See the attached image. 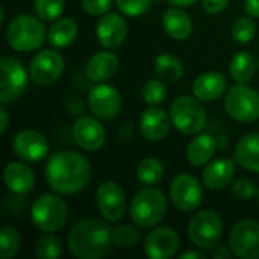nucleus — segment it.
Returning a JSON list of instances; mask_svg holds the SVG:
<instances>
[{
    "label": "nucleus",
    "mask_w": 259,
    "mask_h": 259,
    "mask_svg": "<svg viewBox=\"0 0 259 259\" xmlns=\"http://www.w3.org/2000/svg\"><path fill=\"white\" fill-rule=\"evenodd\" d=\"M91 179V165L88 159L73 150L53 153L46 164V181L53 193L61 196L82 191Z\"/></svg>",
    "instance_id": "nucleus-1"
},
{
    "label": "nucleus",
    "mask_w": 259,
    "mask_h": 259,
    "mask_svg": "<svg viewBox=\"0 0 259 259\" xmlns=\"http://www.w3.org/2000/svg\"><path fill=\"white\" fill-rule=\"evenodd\" d=\"M73 256L79 259L105 258L112 249V229L106 220L82 219L73 225L67 235Z\"/></svg>",
    "instance_id": "nucleus-2"
},
{
    "label": "nucleus",
    "mask_w": 259,
    "mask_h": 259,
    "mask_svg": "<svg viewBox=\"0 0 259 259\" xmlns=\"http://www.w3.org/2000/svg\"><path fill=\"white\" fill-rule=\"evenodd\" d=\"M168 200L165 194L150 185L141 188L132 199L129 206V215L138 228H153L167 214Z\"/></svg>",
    "instance_id": "nucleus-3"
},
{
    "label": "nucleus",
    "mask_w": 259,
    "mask_h": 259,
    "mask_svg": "<svg viewBox=\"0 0 259 259\" xmlns=\"http://www.w3.org/2000/svg\"><path fill=\"white\" fill-rule=\"evenodd\" d=\"M47 39V30L38 15H17L6 29V41L17 52H33Z\"/></svg>",
    "instance_id": "nucleus-4"
},
{
    "label": "nucleus",
    "mask_w": 259,
    "mask_h": 259,
    "mask_svg": "<svg viewBox=\"0 0 259 259\" xmlns=\"http://www.w3.org/2000/svg\"><path fill=\"white\" fill-rule=\"evenodd\" d=\"M30 219L36 229L47 234H55L65 226L68 219V206L64 199H61V194L46 193L36 197L32 203Z\"/></svg>",
    "instance_id": "nucleus-5"
},
{
    "label": "nucleus",
    "mask_w": 259,
    "mask_h": 259,
    "mask_svg": "<svg viewBox=\"0 0 259 259\" xmlns=\"http://www.w3.org/2000/svg\"><path fill=\"white\" fill-rule=\"evenodd\" d=\"M171 123L184 135H196L206 126V111L194 96L178 97L170 108Z\"/></svg>",
    "instance_id": "nucleus-6"
},
{
    "label": "nucleus",
    "mask_w": 259,
    "mask_h": 259,
    "mask_svg": "<svg viewBox=\"0 0 259 259\" xmlns=\"http://www.w3.org/2000/svg\"><path fill=\"white\" fill-rule=\"evenodd\" d=\"M223 235L222 217L212 209H203L193 215L188 225V238L200 250H211L219 246Z\"/></svg>",
    "instance_id": "nucleus-7"
},
{
    "label": "nucleus",
    "mask_w": 259,
    "mask_h": 259,
    "mask_svg": "<svg viewBox=\"0 0 259 259\" xmlns=\"http://www.w3.org/2000/svg\"><path fill=\"white\" fill-rule=\"evenodd\" d=\"M225 109L228 115L241 123L259 120V93L247 83H237L226 91Z\"/></svg>",
    "instance_id": "nucleus-8"
},
{
    "label": "nucleus",
    "mask_w": 259,
    "mask_h": 259,
    "mask_svg": "<svg viewBox=\"0 0 259 259\" xmlns=\"http://www.w3.org/2000/svg\"><path fill=\"white\" fill-rule=\"evenodd\" d=\"M27 71L23 62L14 56L0 59V103L11 105L21 97L27 87Z\"/></svg>",
    "instance_id": "nucleus-9"
},
{
    "label": "nucleus",
    "mask_w": 259,
    "mask_h": 259,
    "mask_svg": "<svg viewBox=\"0 0 259 259\" xmlns=\"http://www.w3.org/2000/svg\"><path fill=\"white\" fill-rule=\"evenodd\" d=\"M229 246L238 259H259V222L243 219L237 222L229 234Z\"/></svg>",
    "instance_id": "nucleus-10"
},
{
    "label": "nucleus",
    "mask_w": 259,
    "mask_h": 259,
    "mask_svg": "<svg viewBox=\"0 0 259 259\" xmlns=\"http://www.w3.org/2000/svg\"><path fill=\"white\" fill-rule=\"evenodd\" d=\"M170 199L181 212H193L200 206L203 199L202 184L196 176L181 173L171 181Z\"/></svg>",
    "instance_id": "nucleus-11"
},
{
    "label": "nucleus",
    "mask_w": 259,
    "mask_h": 259,
    "mask_svg": "<svg viewBox=\"0 0 259 259\" xmlns=\"http://www.w3.org/2000/svg\"><path fill=\"white\" fill-rule=\"evenodd\" d=\"M123 106L121 94L112 85L105 82L94 85L88 93V108L94 117L99 120H114Z\"/></svg>",
    "instance_id": "nucleus-12"
},
{
    "label": "nucleus",
    "mask_w": 259,
    "mask_h": 259,
    "mask_svg": "<svg viewBox=\"0 0 259 259\" xmlns=\"http://www.w3.org/2000/svg\"><path fill=\"white\" fill-rule=\"evenodd\" d=\"M64 68H65V61L62 55L53 49H46L32 58L29 74L36 85L46 87L55 83L62 76Z\"/></svg>",
    "instance_id": "nucleus-13"
},
{
    "label": "nucleus",
    "mask_w": 259,
    "mask_h": 259,
    "mask_svg": "<svg viewBox=\"0 0 259 259\" xmlns=\"http://www.w3.org/2000/svg\"><path fill=\"white\" fill-rule=\"evenodd\" d=\"M96 205L106 222L117 223L126 214V194L117 182L106 181L96 191Z\"/></svg>",
    "instance_id": "nucleus-14"
},
{
    "label": "nucleus",
    "mask_w": 259,
    "mask_h": 259,
    "mask_svg": "<svg viewBox=\"0 0 259 259\" xmlns=\"http://www.w3.org/2000/svg\"><path fill=\"white\" fill-rule=\"evenodd\" d=\"M12 150L24 162H39L49 153V141L35 129H23L14 137Z\"/></svg>",
    "instance_id": "nucleus-15"
},
{
    "label": "nucleus",
    "mask_w": 259,
    "mask_h": 259,
    "mask_svg": "<svg viewBox=\"0 0 259 259\" xmlns=\"http://www.w3.org/2000/svg\"><path fill=\"white\" fill-rule=\"evenodd\" d=\"M179 234L170 226H158L144 241V253L152 259H168L179 249Z\"/></svg>",
    "instance_id": "nucleus-16"
},
{
    "label": "nucleus",
    "mask_w": 259,
    "mask_h": 259,
    "mask_svg": "<svg viewBox=\"0 0 259 259\" xmlns=\"http://www.w3.org/2000/svg\"><path fill=\"white\" fill-rule=\"evenodd\" d=\"M73 137L80 149L87 152H96L105 146L106 131L97 117L82 115L73 126Z\"/></svg>",
    "instance_id": "nucleus-17"
},
{
    "label": "nucleus",
    "mask_w": 259,
    "mask_h": 259,
    "mask_svg": "<svg viewBox=\"0 0 259 259\" xmlns=\"http://www.w3.org/2000/svg\"><path fill=\"white\" fill-rule=\"evenodd\" d=\"M129 33L127 21L114 12H108L100 17L96 26V36L97 41L106 49H117L120 47Z\"/></svg>",
    "instance_id": "nucleus-18"
},
{
    "label": "nucleus",
    "mask_w": 259,
    "mask_h": 259,
    "mask_svg": "<svg viewBox=\"0 0 259 259\" xmlns=\"http://www.w3.org/2000/svg\"><path fill=\"white\" fill-rule=\"evenodd\" d=\"M171 126V117L158 106H150L141 114L140 118V132L147 141L152 143L165 140L170 134Z\"/></svg>",
    "instance_id": "nucleus-19"
},
{
    "label": "nucleus",
    "mask_w": 259,
    "mask_h": 259,
    "mask_svg": "<svg viewBox=\"0 0 259 259\" xmlns=\"http://www.w3.org/2000/svg\"><path fill=\"white\" fill-rule=\"evenodd\" d=\"M235 176V162L229 158H219L209 161L203 170L202 181L208 190L219 191L226 188Z\"/></svg>",
    "instance_id": "nucleus-20"
},
{
    "label": "nucleus",
    "mask_w": 259,
    "mask_h": 259,
    "mask_svg": "<svg viewBox=\"0 0 259 259\" xmlns=\"http://www.w3.org/2000/svg\"><path fill=\"white\" fill-rule=\"evenodd\" d=\"M118 67H120L118 56L109 50H102L90 58L85 73L91 82L102 83L114 77V74L118 71Z\"/></svg>",
    "instance_id": "nucleus-21"
},
{
    "label": "nucleus",
    "mask_w": 259,
    "mask_h": 259,
    "mask_svg": "<svg viewBox=\"0 0 259 259\" xmlns=\"http://www.w3.org/2000/svg\"><path fill=\"white\" fill-rule=\"evenodd\" d=\"M3 181L6 188L18 196L27 194L35 187L33 170L23 162H9L3 170Z\"/></svg>",
    "instance_id": "nucleus-22"
},
{
    "label": "nucleus",
    "mask_w": 259,
    "mask_h": 259,
    "mask_svg": "<svg viewBox=\"0 0 259 259\" xmlns=\"http://www.w3.org/2000/svg\"><path fill=\"white\" fill-rule=\"evenodd\" d=\"M228 91V79L217 71H208L193 82V94L200 102H214Z\"/></svg>",
    "instance_id": "nucleus-23"
},
{
    "label": "nucleus",
    "mask_w": 259,
    "mask_h": 259,
    "mask_svg": "<svg viewBox=\"0 0 259 259\" xmlns=\"http://www.w3.org/2000/svg\"><path fill=\"white\" fill-rule=\"evenodd\" d=\"M162 27L170 38L176 41H184L193 32V21L190 15L182 11V8L173 6L165 9V12L162 14Z\"/></svg>",
    "instance_id": "nucleus-24"
},
{
    "label": "nucleus",
    "mask_w": 259,
    "mask_h": 259,
    "mask_svg": "<svg viewBox=\"0 0 259 259\" xmlns=\"http://www.w3.org/2000/svg\"><path fill=\"white\" fill-rule=\"evenodd\" d=\"M234 161L249 171L259 173V132L246 134L237 143Z\"/></svg>",
    "instance_id": "nucleus-25"
},
{
    "label": "nucleus",
    "mask_w": 259,
    "mask_h": 259,
    "mask_svg": "<svg viewBox=\"0 0 259 259\" xmlns=\"http://www.w3.org/2000/svg\"><path fill=\"white\" fill-rule=\"evenodd\" d=\"M217 143L211 134H199L187 146V161L193 167L206 165L215 155Z\"/></svg>",
    "instance_id": "nucleus-26"
},
{
    "label": "nucleus",
    "mask_w": 259,
    "mask_h": 259,
    "mask_svg": "<svg viewBox=\"0 0 259 259\" xmlns=\"http://www.w3.org/2000/svg\"><path fill=\"white\" fill-rule=\"evenodd\" d=\"M79 35V26L73 18H58L49 27L47 41L56 49H64L71 46Z\"/></svg>",
    "instance_id": "nucleus-27"
},
{
    "label": "nucleus",
    "mask_w": 259,
    "mask_h": 259,
    "mask_svg": "<svg viewBox=\"0 0 259 259\" xmlns=\"http://www.w3.org/2000/svg\"><path fill=\"white\" fill-rule=\"evenodd\" d=\"M256 70L258 61H255V56L249 52H238L229 64L231 79L237 83H249L255 77Z\"/></svg>",
    "instance_id": "nucleus-28"
},
{
    "label": "nucleus",
    "mask_w": 259,
    "mask_h": 259,
    "mask_svg": "<svg viewBox=\"0 0 259 259\" xmlns=\"http://www.w3.org/2000/svg\"><path fill=\"white\" fill-rule=\"evenodd\" d=\"M155 73L158 79L167 83H175L184 76L182 61L171 53H161L155 58Z\"/></svg>",
    "instance_id": "nucleus-29"
},
{
    "label": "nucleus",
    "mask_w": 259,
    "mask_h": 259,
    "mask_svg": "<svg viewBox=\"0 0 259 259\" xmlns=\"http://www.w3.org/2000/svg\"><path fill=\"white\" fill-rule=\"evenodd\" d=\"M164 176V165L156 158H146L137 167V178L144 187L156 185Z\"/></svg>",
    "instance_id": "nucleus-30"
},
{
    "label": "nucleus",
    "mask_w": 259,
    "mask_h": 259,
    "mask_svg": "<svg viewBox=\"0 0 259 259\" xmlns=\"http://www.w3.org/2000/svg\"><path fill=\"white\" fill-rule=\"evenodd\" d=\"M21 247V235L12 226H5L0 231V258L12 259Z\"/></svg>",
    "instance_id": "nucleus-31"
},
{
    "label": "nucleus",
    "mask_w": 259,
    "mask_h": 259,
    "mask_svg": "<svg viewBox=\"0 0 259 259\" xmlns=\"http://www.w3.org/2000/svg\"><path fill=\"white\" fill-rule=\"evenodd\" d=\"M141 238V232L138 231L137 225H120L112 229V243L120 249H131L134 247Z\"/></svg>",
    "instance_id": "nucleus-32"
},
{
    "label": "nucleus",
    "mask_w": 259,
    "mask_h": 259,
    "mask_svg": "<svg viewBox=\"0 0 259 259\" xmlns=\"http://www.w3.org/2000/svg\"><path fill=\"white\" fill-rule=\"evenodd\" d=\"M64 8H65L64 0H33L35 14L42 21H55L61 18Z\"/></svg>",
    "instance_id": "nucleus-33"
},
{
    "label": "nucleus",
    "mask_w": 259,
    "mask_h": 259,
    "mask_svg": "<svg viewBox=\"0 0 259 259\" xmlns=\"http://www.w3.org/2000/svg\"><path fill=\"white\" fill-rule=\"evenodd\" d=\"M232 38L238 44H249L256 35V24L253 17H240L232 26Z\"/></svg>",
    "instance_id": "nucleus-34"
},
{
    "label": "nucleus",
    "mask_w": 259,
    "mask_h": 259,
    "mask_svg": "<svg viewBox=\"0 0 259 259\" xmlns=\"http://www.w3.org/2000/svg\"><path fill=\"white\" fill-rule=\"evenodd\" d=\"M35 255L39 259H56L62 255V243L55 235H44L36 241Z\"/></svg>",
    "instance_id": "nucleus-35"
},
{
    "label": "nucleus",
    "mask_w": 259,
    "mask_h": 259,
    "mask_svg": "<svg viewBox=\"0 0 259 259\" xmlns=\"http://www.w3.org/2000/svg\"><path fill=\"white\" fill-rule=\"evenodd\" d=\"M141 94L147 105L158 106L167 97V87H165L164 80H161V79H150L144 83Z\"/></svg>",
    "instance_id": "nucleus-36"
},
{
    "label": "nucleus",
    "mask_w": 259,
    "mask_h": 259,
    "mask_svg": "<svg viewBox=\"0 0 259 259\" xmlns=\"http://www.w3.org/2000/svg\"><path fill=\"white\" fill-rule=\"evenodd\" d=\"M155 0H115L118 11L126 17H140L150 9Z\"/></svg>",
    "instance_id": "nucleus-37"
},
{
    "label": "nucleus",
    "mask_w": 259,
    "mask_h": 259,
    "mask_svg": "<svg viewBox=\"0 0 259 259\" xmlns=\"http://www.w3.org/2000/svg\"><path fill=\"white\" fill-rule=\"evenodd\" d=\"M232 194L238 200L247 202V200L253 199L255 194H258V188H256V185L250 179L241 178V179H238V181L234 182V185H232Z\"/></svg>",
    "instance_id": "nucleus-38"
},
{
    "label": "nucleus",
    "mask_w": 259,
    "mask_h": 259,
    "mask_svg": "<svg viewBox=\"0 0 259 259\" xmlns=\"http://www.w3.org/2000/svg\"><path fill=\"white\" fill-rule=\"evenodd\" d=\"M82 9L90 15H105L112 8V0H80Z\"/></svg>",
    "instance_id": "nucleus-39"
},
{
    "label": "nucleus",
    "mask_w": 259,
    "mask_h": 259,
    "mask_svg": "<svg viewBox=\"0 0 259 259\" xmlns=\"http://www.w3.org/2000/svg\"><path fill=\"white\" fill-rule=\"evenodd\" d=\"M231 0H202V8L208 14H220L228 8Z\"/></svg>",
    "instance_id": "nucleus-40"
},
{
    "label": "nucleus",
    "mask_w": 259,
    "mask_h": 259,
    "mask_svg": "<svg viewBox=\"0 0 259 259\" xmlns=\"http://www.w3.org/2000/svg\"><path fill=\"white\" fill-rule=\"evenodd\" d=\"M211 255L214 259H229L234 253L231 249H228L225 246H215L214 249H211Z\"/></svg>",
    "instance_id": "nucleus-41"
},
{
    "label": "nucleus",
    "mask_w": 259,
    "mask_h": 259,
    "mask_svg": "<svg viewBox=\"0 0 259 259\" xmlns=\"http://www.w3.org/2000/svg\"><path fill=\"white\" fill-rule=\"evenodd\" d=\"M244 9H246L247 15H250L253 18H259V0H246Z\"/></svg>",
    "instance_id": "nucleus-42"
},
{
    "label": "nucleus",
    "mask_w": 259,
    "mask_h": 259,
    "mask_svg": "<svg viewBox=\"0 0 259 259\" xmlns=\"http://www.w3.org/2000/svg\"><path fill=\"white\" fill-rule=\"evenodd\" d=\"M8 121H9L8 112L5 109V105H2V108H0V134H5V131L8 127Z\"/></svg>",
    "instance_id": "nucleus-43"
},
{
    "label": "nucleus",
    "mask_w": 259,
    "mask_h": 259,
    "mask_svg": "<svg viewBox=\"0 0 259 259\" xmlns=\"http://www.w3.org/2000/svg\"><path fill=\"white\" fill-rule=\"evenodd\" d=\"M203 259L205 258V253L203 252H199V250H190V252H185L181 255V259Z\"/></svg>",
    "instance_id": "nucleus-44"
},
{
    "label": "nucleus",
    "mask_w": 259,
    "mask_h": 259,
    "mask_svg": "<svg viewBox=\"0 0 259 259\" xmlns=\"http://www.w3.org/2000/svg\"><path fill=\"white\" fill-rule=\"evenodd\" d=\"M197 0H168L170 5L173 6H178V8H188L191 5H194Z\"/></svg>",
    "instance_id": "nucleus-45"
},
{
    "label": "nucleus",
    "mask_w": 259,
    "mask_h": 259,
    "mask_svg": "<svg viewBox=\"0 0 259 259\" xmlns=\"http://www.w3.org/2000/svg\"><path fill=\"white\" fill-rule=\"evenodd\" d=\"M258 202H259V188H258Z\"/></svg>",
    "instance_id": "nucleus-46"
},
{
    "label": "nucleus",
    "mask_w": 259,
    "mask_h": 259,
    "mask_svg": "<svg viewBox=\"0 0 259 259\" xmlns=\"http://www.w3.org/2000/svg\"><path fill=\"white\" fill-rule=\"evenodd\" d=\"M258 70H259V58H258Z\"/></svg>",
    "instance_id": "nucleus-47"
}]
</instances>
